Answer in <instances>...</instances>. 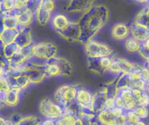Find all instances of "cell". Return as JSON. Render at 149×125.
<instances>
[{"label":"cell","mask_w":149,"mask_h":125,"mask_svg":"<svg viewBox=\"0 0 149 125\" xmlns=\"http://www.w3.org/2000/svg\"><path fill=\"white\" fill-rule=\"evenodd\" d=\"M55 125H66V124L63 122L62 119H57V121L55 122Z\"/></svg>","instance_id":"cb8c5ba5"},{"label":"cell","mask_w":149,"mask_h":125,"mask_svg":"<svg viewBox=\"0 0 149 125\" xmlns=\"http://www.w3.org/2000/svg\"><path fill=\"white\" fill-rule=\"evenodd\" d=\"M79 88L76 86L63 85L58 89L55 94L57 102L62 106L72 103L77 98Z\"/></svg>","instance_id":"5b68a950"},{"label":"cell","mask_w":149,"mask_h":125,"mask_svg":"<svg viewBox=\"0 0 149 125\" xmlns=\"http://www.w3.org/2000/svg\"><path fill=\"white\" fill-rule=\"evenodd\" d=\"M147 91H148V94H149V86L148 87H147Z\"/></svg>","instance_id":"4316f807"},{"label":"cell","mask_w":149,"mask_h":125,"mask_svg":"<svg viewBox=\"0 0 149 125\" xmlns=\"http://www.w3.org/2000/svg\"><path fill=\"white\" fill-rule=\"evenodd\" d=\"M126 125H135V124H127Z\"/></svg>","instance_id":"f1b7e54d"},{"label":"cell","mask_w":149,"mask_h":125,"mask_svg":"<svg viewBox=\"0 0 149 125\" xmlns=\"http://www.w3.org/2000/svg\"><path fill=\"white\" fill-rule=\"evenodd\" d=\"M36 12L38 20H39V23L42 25L46 24L51 17V12H49L44 10L43 8L41 7L40 5H39V7Z\"/></svg>","instance_id":"5bb4252c"},{"label":"cell","mask_w":149,"mask_h":125,"mask_svg":"<svg viewBox=\"0 0 149 125\" xmlns=\"http://www.w3.org/2000/svg\"><path fill=\"white\" fill-rule=\"evenodd\" d=\"M141 42H138L133 37H129L125 39V46L127 50L130 52H139L140 47H141Z\"/></svg>","instance_id":"4fadbf2b"},{"label":"cell","mask_w":149,"mask_h":125,"mask_svg":"<svg viewBox=\"0 0 149 125\" xmlns=\"http://www.w3.org/2000/svg\"><path fill=\"white\" fill-rule=\"evenodd\" d=\"M98 119L103 125H118L117 119L111 110H103L98 115Z\"/></svg>","instance_id":"8fae6325"},{"label":"cell","mask_w":149,"mask_h":125,"mask_svg":"<svg viewBox=\"0 0 149 125\" xmlns=\"http://www.w3.org/2000/svg\"><path fill=\"white\" fill-rule=\"evenodd\" d=\"M39 111L48 119H59L63 116V106L54 103L49 99L46 98L42 100L39 106Z\"/></svg>","instance_id":"7a4b0ae2"},{"label":"cell","mask_w":149,"mask_h":125,"mask_svg":"<svg viewBox=\"0 0 149 125\" xmlns=\"http://www.w3.org/2000/svg\"><path fill=\"white\" fill-rule=\"evenodd\" d=\"M141 76H142V79L143 81H147L149 78V70L147 68H143L141 71Z\"/></svg>","instance_id":"7402d4cb"},{"label":"cell","mask_w":149,"mask_h":125,"mask_svg":"<svg viewBox=\"0 0 149 125\" xmlns=\"http://www.w3.org/2000/svg\"><path fill=\"white\" fill-rule=\"evenodd\" d=\"M130 31L132 33V37L140 42L145 43L149 39V29L135 22L131 26Z\"/></svg>","instance_id":"52a82bcc"},{"label":"cell","mask_w":149,"mask_h":125,"mask_svg":"<svg viewBox=\"0 0 149 125\" xmlns=\"http://www.w3.org/2000/svg\"><path fill=\"white\" fill-rule=\"evenodd\" d=\"M147 68L149 70V59L148 60V61H147Z\"/></svg>","instance_id":"484cf974"},{"label":"cell","mask_w":149,"mask_h":125,"mask_svg":"<svg viewBox=\"0 0 149 125\" xmlns=\"http://www.w3.org/2000/svg\"><path fill=\"white\" fill-rule=\"evenodd\" d=\"M33 12L32 11V10H31L28 7L26 10H25L24 11L20 12V15H17L19 24L24 26H27V25L29 24L30 22L32 20V19H33Z\"/></svg>","instance_id":"7c38bea8"},{"label":"cell","mask_w":149,"mask_h":125,"mask_svg":"<svg viewBox=\"0 0 149 125\" xmlns=\"http://www.w3.org/2000/svg\"><path fill=\"white\" fill-rule=\"evenodd\" d=\"M52 24L54 28L60 33H63L69 26L70 22L66 17L63 15H56L52 18Z\"/></svg>","instance_id":"30bf717a"},{"label":"cell","mask_w":149,"mask_h":125,"mask_svg":"<svg viewBox=\"0 0 149 125\" xmlns=\"http://www.w3.org/2000/svg\"><path fill=\"white\" fill-rule=\"evenodd\" d=\"M32 55L36 59L45 60V61L55 58L56 47L49 43H38L31 47Z\"/></svg>","instance_id":"8992f818"},{"label":"cell","mask_w":149,"mask_h":125,"mask_svg":"<svg viewBox=\"0 0 149 125\" xmlns=\"http://www.w3.org/2000/svg\"><path fill=\"white\" fill-rule=\"evenodd\" d=\"M126 117L127 124H131L136 125L137 124L141 122V119L138 117V115L135 112V110H131V111L126 112Z\"/></svg>","instance_id":"2e32d148"},{"label":"cell","mask_w":149,"mask_h":125,"mask_svg":"<svg viewBox=\"0 0 149 125\" xmlns=\"http://www.w3.org/2000/svg\"><path fill=\"white\" fill-rule=\"evenodd\" d=\"M40 6L42 8L49 12L52 13L55 9V4L52 1H41Z\"/></svg>","instance_id":"d6986e66"},{"label":"cell","mask_w":149,"mask_h":125,"mask_svg":"<svg viewBox=\"0 0 149 125\" xmlns=\"http://www.w3.org/2000/svg\"><path fill=\"white\" fill-rule=\"evenodd\" d=\"M135 112L141 119H145L148 115V108L146 107H144V106H138L135 110Z\"/></svg>","instance_id":"ffe728a7"},{"label":"cell","mask_w":149,"mask_h":125,"mask_svg":"<svg viewBox=\"0 0 149 125\" xmlns=\"http://www.w3.org/2000/svg\"><path fill=\"white\" fill-rule=\"evenodd\" d=\"M18 90L19 89L15 88L13 90H10L8 92L6 93L5 100H7L6 103L12 106L16 105L18 100Z\"/></svg>","instance_id":"9a60e30c"},{"label":"cell","mask_w":149,"mask_h":125,"mask_svg":"<svg viewBox=\"0 0 149 125\" xmlns=\"http://www.w3.org/2000/svg\"><path fill=\"white\" fill-rule=\"evenodd\" d=\"M111 34L116 40L121 41L127 39L129 36V28L124 23H116L112 27Z\"/></svg>","instance_id":"9c48e42d"},{"label":"cell","mask_w":149,"mask_h":125,"mask_svg":"<svg viewBox=\"0 0 149 125\" xmlns=\"http://www.w3.org/2000/svg\"><path fill=\"white\" fill-rule=\"evenodd\" d=\"M42 125H55V122L52 119H47L42 123Z\"/></svg>","instance_id":"603a6c76"},{"label":"cell","mask_w":149,"mask_h":125,"mask_svg":"<svg viewBox=\"0 0 149 125\" xmlns=\"http://www.w3.org/2000/svg\"><path fill=\"white\" fill-rule=\"evenodd\" d=\"M146 83H147V85H148V86H149V78L148 79V81H146Z\"/></svg>","instance_id":"83f0119b"},{"label":"cell","mask_w":149,"mask_h":125,"mask_svg":"<svg viewBox=\"0 0 149 125\" xmlns=\"http://www.w3.org/2000/svg\"><path fill=\"white\" fill-rule=\"evenodd\" d=\"M74 125H84V123H83L81 118H77V121H76V123Z\"/></svg>","instance_id":"d4e9b609"},{"label":"cell","mask_w":149,"mask_h":125,"mask_svg":"<svg viewBox=\"0 0 149 125\" xmlns=\"http://www.w3.org/2000/svg\"><path fill=\"white\" fill-rule=\"evenodd\" d=\"M93 101V96L87 90L79 88L77 93L76 102L83 108H88L92 110V104Z\"/></svg>","instance_id":"ba28073f"},{"label":"cell","mask_w":149,"mask_h":125,"mask_svg":"<svg viewBox=\"0 0 149 125\" xmlns=\"http://www.w3.org/2000/svg\"><path fill=\"white\" fill-rule=\"evenodd\" d=\"M116 108V102H115L114 97H110L106 98V102L104 104V110H113V109Z\"/></svg>","instance_id":"ac0fdd59"},{"label":"cell","mask_w":149,"mask_h":125,"mask_svg":"<svg viewBox=\"0 0 149 125\" xmlns=\"http://www.w3.org/2000/svg\"><path fill=\"white\" fill-rule=\"evenodd\" d=\"M70 70V64L65 60L52 58L45 62V75L49 76H61Z\"/></svg>","instance_id":"3957f363"},{"label":"cell","mask_w":149,"mask_h":125,"mask_svg":"<svg viewBox=\"0 0 149 125\" xmlns=\"http://www.w3.org/2000/svg\"><path fill=\"white\" fill-rule=\"evenodd\" d=\"M86 52L91 59L109 57L112 50L107 44L95 40H88L86 43Z\"/></svg>","instance_id":"277c9868"},{"label":"cell","mask_w":149,"mask_h":125,"mask_svg":"<svg viewBox=\"0 0 149 125\" xmlns=\"http://www.w3.org/2000/svg\"><path fill=\"white\" fill-rule=\"evenodd\" d=\"M109 71H110V72H111L112 74H121V73H122V68H121V65L116 58H115V59H112L111 65Z\"/></svg>","instance_id":"e0dca14e"},{"label":"cell","mask_w":149,"mask_h":125,"mask_svg":"<svg viewBox=\"0 0 149 125\" xmlns=\"http://www.w3.org/2000/svg\"><path fill=\"white\" fill-rule=\"evenodd\" d=\"M101 8L102 7H100L90 10L84 23H80V25L83 24L82 27L80 28L81 31L86 29L87 33L93 35L105 24L107 20V12L104 11L105 7L103 10H100Z\"/></svg>","instance_id":"6da1fadb"},{"label":"cell","mask_w":149,"mask_h":125,"mask_svg":"<svg viewBox=\"0 0 149 125\" xmlns=\"http://www.w3.org/2000/svg\"><path fill=\"white\" fill-rule=\"evenodd\" d=\"M138 106H144L147 107L149 105V94L148 93L143 92V95L141 96V98L137 101Z\"/></svg>","instance_id":"44dd1931"}]
</instances>
